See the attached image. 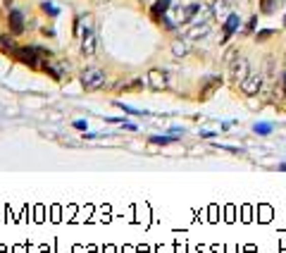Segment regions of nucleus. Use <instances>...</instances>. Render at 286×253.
<instances>
[{
	"instance_id": "16",
	"label": "nucleus",
	"mask_w": 286,
	"mask_h": 253,
	"mask_svg": "<svg viewBox=\"0 0 286 253\" xmlns=\"http://www.w3.org/2000/svg\"><path fill=\"white\" fill-rule=\"evenodd\" d=\"M263 12H272V0H263Z\"/></svg>"
},
{
	"instance_id": "4",
	"label": "nucleus",
	"mask_w": 286,
	"mask_h": 253,
	"mask_svg": "<svg viewBox=\"0 0 286 253\" xmlns=\"http://www.w3.org/2000/svg\"><path fill=\"white\" fill-rule=\"evenodd\" d=\"M148 86L155 88V91L167 88V74H165L163 70H150L148 72Z\"/></svg>"
},
{
	"instance_id": "12",
	"label": "nucleus",
	"mask_w": 286,
	"mask_h": 253,
	"mask_svg": "<svg viewBox=\"0 0 286 253\" xmlns=\"http://www.w3.org/2000/svg\"><path fill=\"white\" fill-rule=\"evenodd\" d=\"M15 41H12V36H0V50L3 53H15Z\"/></svg>"
},
{
	"instance_id": "14",
	"label": "nucleus",
	"mask_w": 286,
	"mask_h": 253,
	"mask_svg": "<svg viewBox=\"0 0 286 253\" xmlns=\"http://www.w3.org/2000/svg\"><path fill=\"white\" fill-rule=\"evenodd\" d=\"M41 8L46 10V12H48V15H50V17H55V15H57V8H53V5H50V3H43V5H41Z\"/></svg>"
},
{
	"instance_id": "13",
	"label": "nucleus",
	"mask_w": 286,
	"mask_h": 253,
	"mask_svg": "<svg viewBox=\"0 0 286 253\" xmlns=\"http://www.w3.org/2000/svg\"><path fill=\"white\" fill-rule=\"evenodd\" d=\"M256 132H258V134H270L272 124H256Z\"/></svg>"
},
{
	"instance_id": "10",
	"label": "nucleus",
	"mask_w": 286,
	"mask_h": 253,
	"mask_svg": "<svg viewBox=\"0 0 286 253\" xmlns=\"http://www.w3.org/2000/svg\"><path fill=\"white\" fill-rule=\"evenodd\" d=\"M167 10H170V0H157V3H155V8H153V17L155 19H160V15L165 17Z\"/></svg>"
},
{
	"instance_id": "9",
	"label": "nucleus",
	"mask_w": 286,
	"mask_h": 253,
	"mask_svg": "<svg viewBox=\"0 0 286 253\" xmlns=\"http://www.w3.org/2000/svg\"><path fill=\"white\" fill-rule=\"evenodd\" d=\"M239 24H241V19H239V15H232L229 19H227V24H225V41L232 36L236 29H239Z\"/></svg>"
},
{
	"instance_id": "3",
	"label": "nucleus",
	"mask_w": 286,
	"mask_h": 253,
	"mask_svg": "<svg viewBox=\"0 0 286 253\" xmlns=\"http://www.w3.org/2000/svg\"><path fill=\"white\" fill-rule=\"evenodd\" d=\"M12 55L17 57V60H22L24 65H29V67H34V70H36V67H41V55H39V48L34 46V48H15V53H12Z\"/></svg>"
},
{
	"instance_id": "11",
	"label": "nucleus",
	"mask_w": 286,
	"mask_h": 253,
	"mask_svg": "<svg viewBox=\"0 0 286 253\" xmlns=\"http://www.w3.org/2000/svg\"><path fill=\"white\" fill-rule=\"evenodd\" d=\"M172 53L177 57H184L186 53H188V43H186V41H174V43H172Z\"/></svg>"
},
{
	"instance_id": "1",
	"label": "nucleus",
	"mask_w": 286,
	"mask_h": 253,
	"mask_svg": "<svg viewBox=\"0 0 286 253\" xmlns=\"http://www.w3.org/2000/svg\"><path fill=\"white\" fill-rule=\"evenodd\" d=\"M81 86L86 91H98V88L105 86V72L101 67H86L81 72Z\"/></svg>"
},
{
	"instance_id": "15",
	"label": "nucleus",
	"mask_w": 286,
	"mask_h": 253,
	"mask_svg": "<svg viewBox=\"0 0 286 253\" xmlns=\"http://www.w3.org/2000/svg\"><path fill=\"white\" fill-rule=\"evenodd\" d=\"M170 141H174L172 136H153V143H170Z\"/></svg>"
},
{
	"instance_id": "18",
	"label": "nucleus",
	"mask_w": 286,
	"mask_h": 253,
	"mask_svg": "<svg viewBox=\"0 0 286 253\" xmlns=\"http://www.w3.org/2000/svg\"><path fill=\"white\" fill-rule=\"evenodd\" d=\"M93 3H98V5H101V3H110V0H93Z\"/></svg>"
},
{
	"instance_id": "6",
	"label": "nucleus",
	"mask_w": 286,
	"mask_h": 253,
	"mask_svg": "<svg viewBox=\"0 0 286 253\" xmlns=\"http://www.w3.org/2000/svg\"><path fill=\"white\" fill-rule=\"evenodd\" d=\"M260 84H263V77H260V74H246V79L241 81V91L246 96H253V93H258Z\"/></svg>"
},
{
	"instance_id": "7",
	"label": "nucleus",
	"mask_w": 286,
	"mask_h": 253,
	"mask_svg": "<svg viewBox=\"0 0 286 253\" xmlns=\"http://www.w3.org/2000/svg\"><path fill=\"white\" fill-rule=\"evenodd\" d=\"M248 74V60L246 57H239L232 62V79L234 81H243Z\"/></svg>"
},
{
	"instance_id": "8",
	"label": "nucleus",
	"mask_w": 286,
	"mask_h": 253,
	"mask_svg": "<svg viewBox=\"0 0 286 253\" xmlns=\"http://www.w3.org/2000/svg\"><path fill=\"white\" fill-rule=\"evenodd\" d=\"M208 31H210V24L208 22H198V24H194L191 26V31L186 34V39L191 41V39H203V36H208Z\"/></svg>"
},
{
	"instance_id": "17",
	"label": "nucleus",
	"mask_w": 286,
	"mask_h": 253,
	"mask_svg": "<svg viewBox=\"0 0 286 253\" xmlns=\"http://www.w3.org/2000/svg\"><path fill=\"white\" fill-rule=\"evenodd\" d=\"M74 126H77V129H86V122H81V119H79V122H74Z\"/></svg>"
},
{
	"instance_id": "19",
	"label": "nucleus",
	"mask_w": 286,
	"mask_h": 253,
	"mask_svg": "<svg viewBox=\"0 0 286 253\" xmlns=\"http://www.w3.org/2000/svg\"><path fill=\"white\" fill-rule=\"evenodd\" d=\"M5 5H8V8H10V5H12V0H5Z\"/></svg>"
},
{
	"instance_id": "5",
	"label": "nucleus",
	"mask_w": 286,
	"mask_h": 253,
	"mask_svg": "<svg viewBox=\"0 0 286 253\" xmlns=\"http://www.w3.org/2000/svg\"><path fill=\"white\" fill-rule=\"evenodd\" d=\"M8 24H10V34H12V36H19V34L24 31V15L19 10H10Z\"/></svg>"
},
{
	"instance_id": "2",
	"label": "nucleus",
	"mask_w": 286,
	"mask_h": 253,
	"mask_svg": "<svg viewBox=\"0 0 286 253\" xmlns=\"http://www.w3.org/2000/svg\"><path fill=\"white\" fill-rule=\"evenodd\" d=\"M96 48H98V39H96V31H93L91 24H86L84 31H81V53L86 57L96 55Z\"/></svg>"
}]
</instances>
